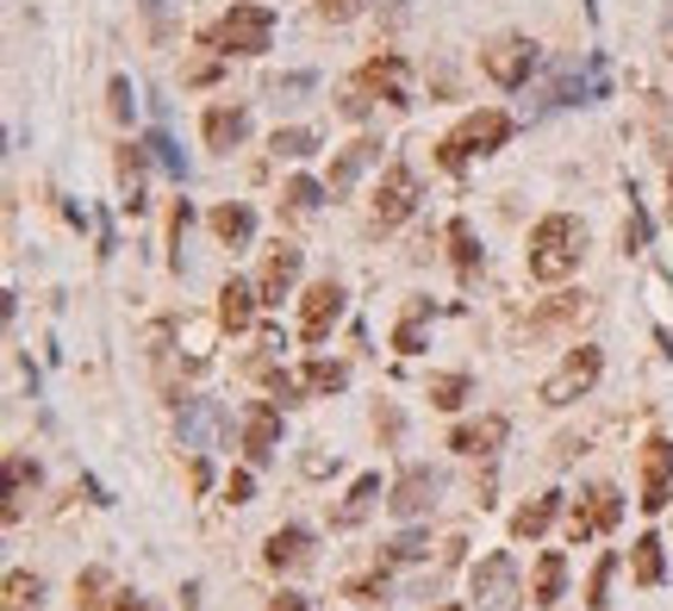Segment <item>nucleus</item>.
I'll return each instance as SVG.
<instances>
[{"mask_svg": "<svg viewBox=\"0 0 673 611\" xmlns=\"http://www.w3.org/2000/svg\"><path fill=\"white\" fill-rule=\"evenodd\" d=\"M586 256V225L574 212H549L537 231H530V281H568Z\"/></svg>", "mask_w": 673, "mask_h": 611, "instance_id": "1", "label": "nucleus"}, {"mask_svg": "<svg viewBox=\"0 0 673 611\" xmlns=\"http://www.w3.org/2000/svg\"><path fill=\"white\" fill-rule=\"evenodd\" d=\"M505 137H512V119H505V113H493V107H486V113H468L462 125L437 144V163L449 175H462L474 156H493V151H500Z\"/></svg>", "mask_w": 673, "mask_h": 611, "instance_id": "2", "label": "nucleus"}, {"mask_svg": "<svg viewBox=\"0 0 673 611\" xmlns=\"http://www.w3.org/2000/svg\"><path fill=\"white\" fill-rule=\"evenodd\" d=\"M212 51H225V57H262L274 44V13L269 7H256V0H237L225 20L206 32Z\"/></svg>", "mask_w": 673, "mask_h": 611, "instance_id": "3", "label": "nucleus"}, {"mask_svg": "<svg viewBox=\"0 0 673 611\" xmlns=\"http://www.w3.org/2000/svg\"><path fill=\"white\" fill-rule=\"evenodd\" d=\"M598 375H605V356H598L593 344L568 349V363L542 381V406H574L580 393H593V387H598Z\"/></svg>", "mask_w": 673, "mask_h": 611, "instance_id": "4", "label": "nucleus"}, {"mask_svg": "<svg viewBox=\"0 0 673 611\" xmlns=\"http://www.w3.org/2000/svg\"><path fill=\"white\" fill-rule=\"evenodd\" d=\"M537 44L530 38H493L481 51V69H486V81H500V88H524V81L537 76Z\"/></svg>", "mask_w": 673, "mask_h": 611, "instance_id": "5", "label": "nucleus"}, {"mask_svg": "<svg viewBox=\"0 0 673 611\" xmlns=\"http://www.w3.org/2000/svg\"><path fill=\"white\" fill-rule=\"evenodd\" d=\"M437 493H442V475L437 468H424V462H412L400 480H393V493H386V506H393V518H424L430 506H437Z\"/></svg>", "mask_w": 673, "mask_h": 611, "instance_id": "6", "label": "nucleus"}, {"mask_svg": "<svg viewBox=\"0 0 673 611\" xmlns=\"http://www.w3.org/2000/svg\"><path fill=\"white\" fill-rule=\"evenodd\" d=\"M617 518H624V493H617L612 480H598V487H586L574 506V518H568V531H574V543H586V536L612 531Z\"/></svg>", "mask_w": 673, "mask_h": 611, "instance_id": "7", "label": "nucleus"}, {"mask_svg": "<svg viewBox=\"0 0 673 611\" xmlns=\"http://www.w3.org/2000/svg\"><path fill=\"white\" fill-rule=\"evenodd\" d=\"M518 599V562L505 549H493V555H481V568H474V606L481 611H505Z\"/></svg>", "mask_w": 673, "mask_h": 611, "instance_id": "8", "label": "nucleus"}, {"mask_svg": "<svg viewBox=\"0 0 673 611\" xmlns=\"http://www.w3.org/2000/svg\"><path fill=\"white\" fill-rule=\"evenodd\" d=\"M412 207H418V181H412V169L405 163H393V169L381 175V193H374V225L393 231L412 219Z\"/></svg>", "mask_w": 673, "mask_h": 611, "instance_id": "9", "label": "nucleus"}, {"mask_svg": "<svg viewBox=\"0 0 673 611\" xmlns=\"http://www.w3.org/2000/svg\"><path fill=\"white\" fill-rule=\"evenodd\" d=\"M337 319H344V287L337 281H312L306 306H300V337H306V344H325Z\"/></svg>", "mask_w": 673, "mask_h": 611, "instance_id": "10", "label": "nucleus"}, {"mask_svg": "<svg viewBox=\"0 0 673 611\" xmlns=\"http://www.w3.org/2000/svg\"><path fill=\"white\" fill-rule=\"evenodd\" d=\"M668 493H673V443L668 437H649L642 443V512H661L668 506Z\"/></svg>", "mask_w": 673, "mask_h": 611, "instance_id": "11", "label": "nucleus"}, {"mask_svg": "<svg viewBox=\"0 0 673 611\" xmlns=\"http://www.w3.org/2000/svg\"><path fill=\"white\" fill-rule=\"evenodd\" d=\"M181 449H212L225 437V406L218 400H181Z\"/></svg>", "mask_w": 673, "mask_h": 611, "instance_id": "12", "label": "nucleus"}, {"mask_svg": "<svg viewBox=\"0 0 673 611\" xmlns=\"http://www.w3.org/2000/svg\"><path fill=\"white\" fill-rule=\"evenodd\" d=\"M244 449H250V462H269L281 449V406L274 400H256L244 412Z\"/></svg>", "mask_w": 673, "mask_h": 611, "instance_id": "13", "label": "nucleus"}, {"mask_svg": "<svg viewBox=\"0 0 673 611\" xmlns=\"http://www.w3.org/2000/svg\"><path fill=\"white\" fill-rule=\"evenodd\" d=\"M300 263H306V256H300L293 244H274L269 249V263H262V306H281V300H288V287L300 281Z\"/></svg>", "mask_w": 673, "mask_h": 611, "instance_id": "14", "label": "nucleus"}, {"mask_svg": "<svg viewBox=\"0 0 673 611\" xmlns=\"http://www.w3.org/2000/svg\"><path fill=\"white\" fill-rule=\"evenodd\" d=\"M256 306H262V287H250V281H237V275H232V281L218 287V325L244 331L256 319Z\"/></svg>", "mask_w": 673, "mask_h": 611, "instance_id": "15", "label": "nucleus"}, {"mask_svg": "<svg viewBox=\"0 0 673 611\" xmlns=\"http://www.w3.org/2000/svg\"><path fill=\"white\" fill-rule=\"evenodd\" d=\"M374 506H381V475H362V480H356V487L344 493V506L330 512V531H356V524H362Z\"/></svg>", "mask_w": 673, "mask_h": 611, "instance_id": "16", "label": "nucleus"}, {"mask_svg": "<svg viewBox=\"0 0 673 611\" xmlns=\"http://www.w3.org/2000/svg\"><path fill=\"white\" fill-rule=\"evenodd\" d=\"M362 88H374L386 107H412V95H405V63L400 57H374L362 69Z\"/></svg>", "mask_w": 673, "mask_h": 611, "instance_id": "17", "label": "nucleus"}, {"mask_svg": "<svg viewBox=\"0 0 673 611\" xmlns=\"http://www.w3.org/2000/svg\"><path fill=\"white\" fill-rule=\"evenodd\" d=\"M368 163H381V144H374V137H356V144L330 163V181H325V188L330 193H349V188H356V175H362Z\"/></svg>", "mask_w": 673, "mask_h": 611, "instance_id": "18", "label": "nucleus"}, {"mask_svg": "<svg viewBox=\"0 0 673 611\" xmlns=\"http://www.w3.org/2000/svg\"><path fill=\"white\" fill-rule=\"evenodd\" d=\"M306 555H312V531H300V524H281V531L262 543V562H269V568H300Z\"/></svg>", "mask_w": 673, "mask_h": 611, "instance_id": "19", "label": "nucleus"}, {"mask_svg": "<svg viewBox=\"0 0 673 611\" xmlns=\"http://www.w3.org/2000/svg\"><path fill=\"white\" fill-rule=\"evenodd\" d=\"M244 132H250L244 107H212L206 113V151H232V144H244Z\"/></svg>", "mask_w": 673, "mask_h": 611, "instance_id": "20", "label": "nucleus"}, {"mask_svg": "<svg viewBox=\"0 0 673 611\" xmlns=\"http://www.w3.org/2000/svg\"><path fill=\"white\" fill-rule=\"evenodd\" d=\"M505 443V419H481V424H462L456 437H449V449L456 456H493Z\"/></svg>", "mask_w": 673, "mask_h": 611, "instance_id": "21", "label": "nucleus"}, {"mask_svg": "<svg viewBox=\"0 0 673 611\" xmlns=\"http://www.w3.org/2000/svg\"><path fill=\"white\" fill-rule=\"evenodd\" d=\"M561 587H568V562H561V549H542V562H537V580H530V606H556L561 599Z\"/></svg>", "mask_w": 673, "mask_h": 611, "instance_id": "22", "label": "nucleus"}, {"mask_svg": "<svg viewBox=\"0 0 673 611\" xmlns=\"http://www.w3.org/2000/svg\"><path fill=\"white\" fill-rule=\"evenodd\" d=\"M556 512H561V493H542V499H530V506H518V518H512V536H542L549 524H556Z\"/></svg>", "mask_w": 673, "mask_h": 611, "instance_id": "23", "label": "nucleus"}, {"mask_svg": "<svg viewBox=\"0 0 673 611\" xmlns=\"http://www.w3.org/2000/svg\"><path fill=\"white\" fill-rule=\"evenodd\" d=\"M212 231L225 237V244H244L256 231V219H250V207H237V200H225V207H212Z\"/></svg>", "mask_w": 673, "mask_h": 611, "instance_id": "24", "label": "nucleus"}, {"mask_svg": "<svg viewBox=\"0 0 673 611\" xmlns=\"http://www.w3.org/2000/svg\"><path fill=\"white\" fill-rule=\"evenodd\" d=\"M636 580H642V587H661V580H668V562H661V536H636Z\"/></svg>", "mask_w": 673, "mask_h": 611, "instance_id": "25", "label": "nucleus"}, {"mask_svg": "<svg viewBox=\"0 0 673 611\" xmlns=\"http://www.w3.org/2000/svg\"><path fill=\"white\" fill-rule=\"evenodd\" d=\"M449 249H456V268H462V275H481V237H474V225H468V219H456V225H449Z\"/></svg>", "mask_w": 673, "mask_h": 611, "instance_id": "26", "label": "nucleus"}, {"mask_svg": "<svg viewBox=\"0 0 673 611\" xmlns=\"http://www.w3.org/2000/svg\"><path fill=\"white\" fill-rule=\"evenodd\" d=\"M424 319H430V300H418L400 319V331H393V349H400V356H418V349H424Z\"/></svg>", "mask_w": 673, "mask_h": 611, "instance_id": "27", "label": "nucleus"}, {"mask_svg": "<svg viewBox=\"0 0 673 611\" xmlns=\"http://www.w3.org/2000/svg\"><path fill=\"white\" fill-rule=\"evenodd\" d=\"M462 400H468V375H430V406L456 412Z\"/></svg>", "mask_w": 673, "mask_h": 611, "instance_id": "28", "label": "nucleus"}, {"mask_svg": "<svg viewBox=\"0 0 673 611\" xmlns=\"http://www.w3.org/2000/svg\"><path fill=\"white\" fill-rule=\"evenodd\" d=\"M38 574H20V568H13V574H7V611H25V606H38Z\"/></svg>", "mask_w": 673, "mask_h": 611, "instance_id": "29", "label": "nucleus"}, {"mask_svg": "<svg viewBox=\"0 0 673 611\" xmlns=\"http://www.w3.org/2000/svg\"><path fill=\"white\" fill-rule=\"evenodd\" d=\"M612 574H617V555H598L593 580H586V606H593V611H605V606H612V599H605V592H612Z\"/></svg>", "mask_w": 673, "mask_h": 611, "instance_id": "30", "label": "nucleus"}, {"mask_svg": "<svg viewBox=\"0 0 673 611\" xmlns=\"http://www.w3.org/2000/svg\"><path fill=\"white\" fill-rule=\"evenodd\" d=\"M312 151H318V132H306V125L274 132V156H312Z\"/></svg>", "mask_w": 673, "mask_h": 611, "instance_id": "31", "label": "nucleus"}, {"mask_svg": "<svg viewBox=\"0 0 673 611\" xmlns=\"http://www.w3.org/2000/svg\"><path fill=\"white\" fill-rule=\"evenodd\" d=\"M418 555H430V536L424 531H405V536L386 543V562H418Z\"/></svg>", "mask_w": 673, "mask_h": 611, "instance_id": "32", "label": "nucleus"}, {"mask_svg": "<svg viewBox=\"0 0 673 611\" xmlns=\"http://www.w3.org/2000/svg\"><path fill=\"white\" fill-rule=\"evenodd\" d=\"M318 200H325V188H318L312 175H293V181H288V207H293V212H312Z\"/></svg>", "mask_w": 673, "mask_h": 611, "instance_id": "33", "label": "nucleus"}, {"mask_svg": "<svg viewBox=\"0 0 673 611\" xmlns=\"http://www.w3.org/2000/svg\"><path fill=\"white\" fill-rule=\"evenodd\" d=\"M624 249H630V256L636 249H649V212L642 207H630V219H624Z\"/></svg>", "mask_w": 673, "mask_h": 611, "instance_id": "34", "label": "nucleus"}, {"mask_svg": "<svg viewBox=\"0 0 673 611\" xmlns=\"http://www.w3.org/2000/svg\"><path fill=\"white\" fill-rule=\"evenodd\" d=\"M144 151H156V163H162V169H169L175 181H181V175H188V163H181V151H175V144H169V137H162V132H156L150 144H144Z\"/></svg>", "mask_w": 673, "mask_h": 611, "instance_id": "35", "label": "nucleus"}, {"mask_svg": "<svg viewBox=\"0 0 673 611\" xmlns=\"http://www.w3.org/2000/svg\"><path fill=\"white\" fill-rule=\"evenodd\" d=\"M100 592H106V568H88L76 580V599H81V606H100Z\"/></svg>", "mask_w": 673, "mask_h": 611, "instance_id": "36", "label": "nucleus"}, {"mask_svg": "<svg viewBox=\"0 0 673 611\" xmlns=\"http://www.w3.org/2000/svg\"><path fill=\"white\" fill-rule=\"evenodd\" d=\"M250 493H256V475L250 468H237V475L225 480V499H232V506H250Z\"/></svg>", "mask_w": 673, "mask_h": 611, "instance_id": "37", "label": "nucleus"}, {"mask_svg": "<svg viewBox=\"0 0 673 611\" xmlns=\"http://www.w3.org/2000/svg\"><path fill=\"white\" fill-rule=\"evenodd\" d=\"M368 0H318V20H356Z\"/></svg>", "mask_w": 673, "mask_h": 611, "instance_id": "38", "label": "nucleus"}, {"mask_svg": "<svg viewBox=\"0 0 673 611\" xmlns=\"http://www.w3.org/2000/svg\"><path fill=\"white\" fill-rule=\"evenodd\" d=\"M106 107H113V119H132V81L125 76H113V100Z\"/></svg>", "mask_w": 673, "mask_h": 611, "instance_id": "39", "label": "nucleus"}, {"mask_svg": "<svg viewBox=\"0 0 673 611\" xmlns=\"http://www.w3.org/2000/svg\"><path fill=\"white\" fill-rule=\"evenodd\" d=\"M374 592H386V568L368 574V580H349V599H374Z\"/></svg>", "mask_w": 673, "mask_h": 611, "instance_id": "40", "label": "nucleus"}, {"mask_svg": "<svg viewBox=\"0 0 673 611\" xmlns=\"http://www.w3.org/2000/svg\"><path fill=\"white\" fill-rule=\"evenodd\" d=\"M269 611H312V599H306V592H274Z\"/></svg>", "mask_w": 673, "mask_h": 611, "instance_id": "41", "label": "nucleus"}, {"mask_svg": "<svg viewBox=\"0 0 673 611\" xmlns=\"http://www.w3.org/2000/svg\"><path fill=\"white\" fill-rule=\"evenodd\" d=\"M330 468H337V456H325V449H312L306 456V475H330Z\"/></svg>", "mask_w": 673, "mask_h": 611, "instance_id": "42", "label": "nucleus"}, {"mask_svg": "<svg viewBox=\"0 0 673 611\" xmlns=\"http://www.w3.org/2000/svg\"><path fill=\"white\" fill-rule=\"evenodd\" d=\"M188 480H193V487H200V493H206V487H212V468H206V456H193Z\"/></svg>", "mask_w": 673, "mask_h": 611, "instance_id": "43", "label": "nucleus"}, {"mask_svg": "<svg viewBox=\"0 0 673 611\" xmlns=\"http://www.w3.org/2000/svg\"><path fill=\"white\" fill-rule=\"evenodd\" d=\"M312 76H288V81H274V95H306Z\"/></svg>", "mask_w": 673, "mask_h": 611, "instance_id": "44", "label": "nucleus"}, {"mask_svg": "<svg viewBox=\"0 0 673 611\" xmlns=\"http://www.w3.org/2000/svg\"><path fill=\"white\" fill-rule=\"evenodd\" d=\"M113 611H156V606H150V599H137V592H119Z\"/></svg>", "mask_w": 673, "mask_h": 611, "instance_id": "45", "label": "nucleus"}, {"mask_svg": "<svg viewBox=\"0 0 673 611\" xmlns=\"http://www.w3.org/2000/svg\"><path fill=\"white\" fill-rule=\"evenodd\" d=\"M668 57H673V13H668Z\"/></svg>", "mask_w": 673, "mask_h": 611, "instance_id": "46", "label": "nucleus"}]
</instances>
